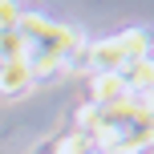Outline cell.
Listing matches in <instances>:
<instances>
[{
    "mask_svg": "<svg viewBox=\"0 0 154 154\" xmlns=\"http://www.w3.org/2000/svg\"><path fill=\"white\" fill-rule=\"evenodd\" d=\"M146 41H150L146 29L114 32V37L97 41V45H81V53L69 61V69H85V73H118V69H126V65H134V61H142V57H146Z\"/></svg>",
    "mask_w": 154,
    "mask_h": 154,
    "instance_id": "1",
    "label": "cell"
},
{
    "mask_svg": "<svg viewBox=\"0 0 154 154\" xmlns=\"http://www.w3.org/2000/svg\"><path fill=\"white\" fill-rule=\"evenodd\" d=\"M32 89V73L24 61H0V97H20Z\"/></svg>",
    "mask_w": 154,
    "mask_h": 154,
    "instance_id": "2",
    "label": "cell"
},
{
    "mask_svg": "<svg viewBox=\"0 0 154 154\" xmlns=\"http://www.w3.org/2000/svg\"><path fill=\"white\" fill-rule=\"evenodd\" d=\"M24 16H29V12H24L20 4H8V0H0V32H16Z\"/></svg>",
    "mask_w": 154,
    "mask_h": 154,
    "instance_id": "3",
    "label": "cell"
}]
</instances>
